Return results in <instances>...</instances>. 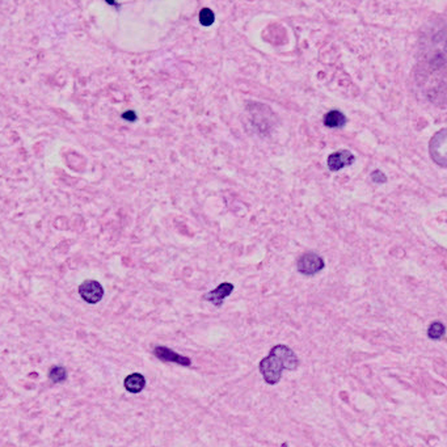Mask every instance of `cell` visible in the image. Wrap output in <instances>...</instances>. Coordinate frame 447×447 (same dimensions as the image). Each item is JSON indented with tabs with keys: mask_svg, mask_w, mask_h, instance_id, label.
Here are the masks:
<instances>
[{
	"mask_svg": "<svg viewBox=\"0 0 447 447\" xmlns=\"http://www.w3.org/2000/svg\"><path fill=\"white\" fill-rule=\"evenodd\" d=\"M354 155L353 152H350L349 150H341L336 151V152L330 153L328 160H326V164H328V168L333 172H337V171L343 170L345 166H349L354 163Z\"/></svg>",
	"mask_w": 447,
	"mask_h": 447,
	"instance_id": "5b68a950",
	"label": "cell"
},
{
	"mask_svg": "<svg viewBox=\"0 0 447 447\" xmlns=\"http://www.w3.org/2000/svg\"><path fill=\"white\" fill-rule=\"evenodd\" d=\"M299 365L295 353L285 345H277L270 350L268 357L260 362V371L268 384H277L282 378L284 370H295Z\"/></svg>",
	"mask_w": 447,
	"mask_h": 447,
	"instance_id": "6da1fadb",
	"label": "cell"
},
{
	"mask_svg": "<svg viewBox=\"0 0 447 447\" xmlns=\"http://www.w3.org/2000/svg\"><path fill=\"white\" fill-rule=\"evenodd\" d=\"M153 354L160 359V361H164V362H172L177 363V365L181 366H190L192 365V361L188 357H184L179 353L173 352V350L168 349L165 346H156L153 349Z\"/></svg>",
	"mask_w": 447,
	"mask_h": 447,
	"instance_id": "8992f818",
	"label": "cell"
},
{
	"mask_svg": "<svg viewBox=\"0 0 447 447\" xmlns=\"http://www.w3.org/2000/svg\"><path fill=\"white\" fill-rule=\"evenodd\" d=\"M146 379L142 374H131L125 379V388L131 394H138L144 388Z\"/></svg>",
	"mask_w": 447,
	"mask_h": 447,
	"instance_id": "9c48e42d",
	"label": "cell"
},
{
	"mask_svg": "<svg viewBox=\"0 0 447 447\" xmlns=\"http://www.w3.org/2000/svg\"><path fill=\"white\" fill-rule=\"evenodd\" d=\"M371 180L376 184H383L387 181V177H385V175L382 172V171L376 170L371 173Z\"/></svg>",
	"mask_w": 447,
	"mask_h": 447,
	"instance_id": "4fadbf2b",
	"label": "cell"
},
{
	"mask_svg": "<svg viewBox=\"0 0 447 447\" xmlns=\"http://www.w3.org/2000/svg\"><path fill=\"white\" fill-rule=\"evenodd\" d=\"M79 294L83 299L87 302V303H91V304H95L98 303L100 300L102 299L104 297V289L97 281H85L80 285V288H79Z\"/></svg>",
	"mask_w": 447,
	"mask_h": 447,
	"instance_id": "277c9868",
	"label": "cell"
},
{
	"mask_svg": "<svg viewBox=\"0 0 447 447\" xmlns=\"http://www.w3.org/2000/svg\"><path fill=\"white\" fill-rule=\"evenodd\" d=\"M324 126L329 129H340L344 128L346 125V117L343 111L340 110H329L328 113H325L323 118Z\"/></svg>",
	"mask_w": 447,
	"mask_h": 447,
	"instance_id": "ba28073f",
	"label": "cell"
},
{
	"mask_svg": "<svg viewBox=\"0 0 447 447\" xmlns=\"http://www.w3.org/2000/svg\"><path fill=\"white\" fill-rule=\"evenodd\" d=\"M49 376L54 383H62L63 380H66V378H67V372H66V370L63 369V367L57 366V367L51 369Z\"/></svg>",
	"mask_w": 447,
	"mask_h": 447,
	"instance_id": "7c38bea8",
	"label": "cell"
},
{
	"mask_svg": "<svg viewBox=\"0 0 447 447\" xmlns=\"http://www.w3.org/2000/svg\"><path fill=\"white\" fill-rule=\"evenodd\" d=\"M444 330H446V328H444V325L441 321H434V323H431L430 326H429L428 336L431 340H441L444 336Z\"/></svg>",
	"mask_w": 447,
	"mask_h": 447,
	"instance_id": "30bf717a",
	"label": "cell"
},
{
	"mask_svg": "<svg viewBox=\"0 0 447 447\" xmlns=\"http://www.w3.org/2000/svg\"><path fill=\"white\" fill-rule=\"evenodd\" d=\"M214 20H215V15L210 8H202L201 10V12H199V23L202 24L203 26L212 25Z\"/></svg>",
	"mask_w": 447,
	"mask_h": 447,
	"instance_id": "8fae6325",
	"label": "cell"
},
{
	"mask_svg": "<svg viewBox=\"0 0 447 447\" xmlns=\"http://www.w3.org/2000/svg\"><path fill=\"white\" fill-rule=\"evenodd\" d=\"M324 269V260L315 252H308L298 260V271L304 275H315Z\"/></svg>",
	"mask_w": 447,
	"mask_h": 447,
	"instance_id": "3957f363",
	"label": "cell"
},
{
	"mask_svg": "<svg viewBox=\"0 0 447 447\" xmlns=\"http://www.w3.org/2000/svg\"><path fill=\"white\" fill-rule=\"evenodd\" d=\"M122 118L124 120H128L130 122H134L137 121V115H135L134 110H129V111H125L124 115H122Z\"/></svg>",
	"mask_w": 447,
	"mask_h": 447,
	"instance_id": "5bb4252c",
	"label": "cell"
},
{
	"mask_svg": "<svg viewBox=\"0 0 447 447\" xmlns=\"http://www.w3.org/2000/svg\"><path fill=\"white\" fill-rule=\"evenodd\" d=\"M446 137L447 130L443 128L442 130L438 131L437 134H434V137L431 138L430 143H429V152H430L431 159L434 160V163H437L442 168L446 166L447 161Z\"/></svg>",
	"mask_w": 447,
	"mask_h": 447,
	"instance_id": "7a4b0ae2",
	"label": "cell"
},
{
	"mask_svg": "<svg viewBox=\"0 0 447 447\" xmlns=\"http://www.w3.org/2000/svg\"><path fill=\"white\" fill-rule=\"evenodd\" d=\"M232 291H234V285L230 284V282H223L220 284L216 289H214L212 291L207 293V294L203 297V299L212 303L214 306L216 307H220L225 302V299L229 295L232 294Z\"/></svg>",
	"mask_w": 447,
	"mask_h": 447,
	"instance_id": "52a82bcc",
	"label": "cell"
}]
</instances>
